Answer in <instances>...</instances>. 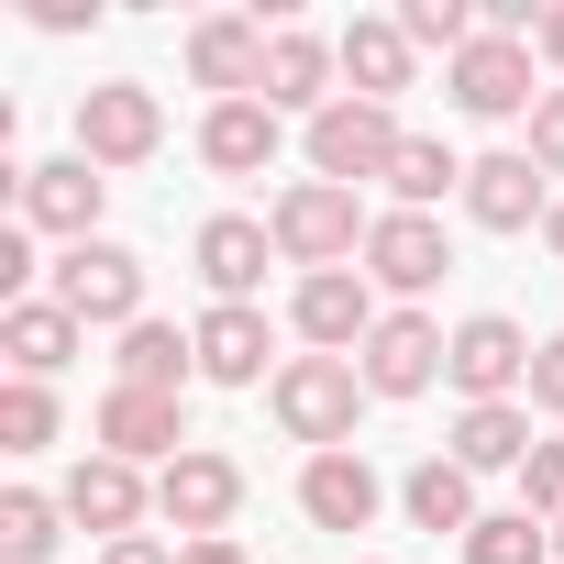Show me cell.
I'll list each match as a JSON object with an SVG mask.
<instances>
[{"mask_svg":"<svg viewBox=\"0 0 564 564\" xmlns=\"http://www.w3.org/2000/svg\"><path fill=\"white\" fill-rule=\"evenodd\" d=\"M45 300L56 311H78V322H144V254H122V243H67L56 265H45Z\"/></svg>","mask_w":564,"mask_h":564,"instance_id":"3957f363","label":"cell"},{"mask_svg":"<svg viewBox=\"0 0 564 564\" xmlns=\"http://www.w3.org/2000/svg\"><path fill=\"white\" fill-rule=\"evenodd\" d=\"M443 355H454V333H443V322H421V311H388V322L366 333L355 377H366V399H421V388L443 377Z\"/></svg>","mask_w":564,"mask_h":564,"instance_id":"ba28073f","label":"cell"},{"mask_svg":"<svg viewBox=\"0 0 564 564\" xmlns=\"http://www.w3.org/2000/svg\"><path fill=\"white\" fill-rule=\"evenodd\" d=\"M443 188H465V166H454L432 133H410V144H399V166H388V199H399V210H432Z\"/></svg>","mask_w":564,"mask_h":564,"instance_id":"4316f807","label":"cell"},{"mask_svg":"<svg viewBox=\"0 0 564 564\" xmlns=\"http://www.w3.org/2000/svg\"><path fill=\"white\" fill-rule=\"evenodd\" d=\"M100 166L89 155H56V166H23V232H67V243H100Z\"/></svg>","mask_w":564,"mask_h":564,"instance_id":"9a60e30c","label":"cell"},{"mask_svg":"<svg viewBox=\"0 0 564 564\" xmlns=\"http://www.w3.org/2000/svg\"><path fill=\"white\" fill-rule=\"evenodd\" d=\"M144 465H122V454H89L78 476H67V520H89V531H111V542H133V520H144Z\"/></svg>","mask_w":564,"mask_h":564,"instance_id":"ac0fdd59","label":"cell"},{"mask_svg":"<svg viewBox=\"0 0 564 564\" xmlns=\"http://www.w3.org/2000/svg\"><path fill=\"white\" fill-rule=\"evenodd\" d=\"M333 67H344V45H322L311 23H276V34H265V111H311V122H322V111L344 100Z\"/></svg>","mask_w":564,"mask_h":564,"instance_id":"7c38bea8","label":"cell"},{"mask_svg":"<svg viewBox=\"0 0 564 564\" xmlns=\"http://www.w3.org/2000/svg\"><path fill=\"white\" fill-rule=\"evenodd\" d=\"M553 564H564V520H553Z\"/></svg>","mask_w":564,"mask_h":564,"instance_id":"ab89813d","label":"cell"},{"mask_svg":"<svg viewBox=\"0 0 564 564\" xmlns=\"http://www.w3.org/2000/svg\"><path fill=\"white\" fill-rule=\"evenodd\" d=\"M344 78H355V100L410 89V34L399 23H344Z\"/></svg>","mask_w":564,"mask_h":564,"instance_id":"484cf974","label":"cell"},{"mask_svg":"<svg viewBox=\"0 0 564 564\" xmlns=\"http://www.w3.org/2000/svg\"><path fill=\"white\" fill-rule=\"evenodd\" d=\"M56 520H67V498L12 487V498H0V553H12V564H45V553H56Z\"/></svg>","mask_w":564,"mask_h":564,"instance_id":"f1b7e54d","label":"cell"},{"mask_svg":"<svg viewBox=\"0 0 564 564\" xmlns=\"http://www.w3.org/2000/svg\"><path fill=\"white\" fill-rule=\"evenodd\" d=\"M454 465H465V476H509V465H531V410H520V399L465 410V421H454Z\"/></svg>","mask_w":564,"mask_h":564,"instance_id":"cb8c5ba5","label":"cell"},{"mask_svg":"<svg viewBox=\"0 0 564 564\" xmlns=\"http://www.w3.org/2000/svg\"><path fill=\"white\" fill-rule=\"evenodd\" d=\"M531 410H553V421H564V333L531 355Z\"/></svg>","mask_w":564,"mask_h":564,"instance_id":"836d02e7","label":"cell"},{"mask_svg":"<svg viewBox=\"0 0 564 564\" xmlns=\"http://www.w3.org/2000/svg\"><path fill=\"white\" fill-rule=\"evenodd\" d=\"M100 454H122V465H177L188 454V432H177V399H155V388H111L100 399Z\"/></svg>","mask_w":564,"mask_h":564,"instance_id":"e0dca14e","label":"cell"},{"mask_svg":"<svg viewBox=\"0 0 564 564\" xmlns=\"http://www.w3.org/2000/svg\"><path fill=\"white\" fill-rule=\"evenodd\" d=\"M155 509H166L188 542H210V531L243 509V465H232V454H210V443H188V454L155 476Z\"/></svg>","mask_w":564,"mask_h":564,"instance_id":"30bf717a","label":"cell"},{"mask_svg":"<svg viewBox=\"0 0 564 564\" xmlns=\"http://www.w3.org/2000/svg\"><path fill=\"white\" fill-rule=\"evenodd\" d=\"M0 289H12V300H34V232H23V221L0 232Z\"/></svg>","mask_w":564,"mask_h":564,"instance_id":"e575fe53","label":"cell"},{"mask_svg":"<svg viewBox=\"0 0 564 564\" xmlns=\"http://www.w3.org/2000/svg\"><path fill=\"white\" fill-rule=\"evenodd\" d=\"M100 564H177V553H166V542H155V531H133V542H111V553H100Z\"/></svg>","mask_w":564,"mask_h":564,"instance_id":"d590c367","label":"cell"},{"mask_svg":"<svg viewBox=\"0 0 564 564\" xmlns=\"http://www.w3.org/2000/svg\"><path fill=\"white\" fill-rule=\"evenodd\" d=\"M265 311H199V377L210 388H254L265 377Z\"/></svg>","mask_w":564,"mask_h":564,"instance_id":"7402d4cb","label":"cell"},{"mask_svg":"<svg viewBox=\"0 0 564 564\" xmlns=\"http://www.w3.org/2000/svg\"><path fill=\"white\" fill-rule=\"evenodd\" d=\"M531 333L509 322V311H476V322H454V355H443V377L465 388V410H498L509 388H531Z\"/></svg>","mask_w":564,"mask_h":564,"instance_id":"5b68a950","label":"cell"},{"mask_svg":"<svg viewBox=\"0 0 564 564\" xmlns=\"http://www.w3.org/2000/svg\"><path fill=\"white\" fill-rule=\"evenodd\" d=\"M188 254H199V276H210V311H254V289H265V254H276V232H265V221H243V210H210Z\"/></svg>","mask_w":564,"mask_h":564,"instance_id":"8fae6325","label":"cell"},{"mask_svg":"<svg viewBox=\"0 0 564 564\" xmlns=\"http://www.w3.org/2000/svg\"><path fill=\"white\" fill-rule=\"evenodd\" d=\"M0 443H12V454H45V443H56V388H45V377H12V388H0Z\"/></svg>","mask_w":564,"mask_h":564,"instance_id":"f546056e","label":"cell"},{"mask_svg":"<svg viewBox=\"0 0 564 564\" xmlns=\"http://www.w3.org/2000/svg\"><path fill=\"white\" fill-rule=\"evenodd\" d=\"M399 144H410V133H399V111L344 89V100L311 122V177H333V188H355V177H388V166H399Z\"/></svg>","mask_w":564,"mask_h":564,"instance_id":"277c9868","label":"cell"},{"mask_svg":"<svg viewBox=\"0 0 564 564\" xmlns=\"http://www.w3.org/2000/svg\"><path fill=\"white\" fill-rule=\"evenodd\" d=\"M542 243H553V254H564V199H553V221H542Z\"/></svg>","mask_w":564,"mask_h":564,"instance_id":"f35d334b","label":"cell"},{"mask_svg":"<svg viewBox=\"0 0 564 564\" xmlns=\"http://www.w3.org/2000/svg\"><path fill=\"white\" fill-rule=\"evenodd\" d=\"M520 509H531V520H564V443H531V465H520Z\"/></svg>","mask_w":564,"mask_h":564,"instance_id":"1f68e13d","label":"cell"},{"mask_svg":"<svg viewBox=\"0 0 564 564\" xmlns=\"http://www.w3.org/2000/svg\"><path fill=\"white\" fill-rule=\"evenodd\" d=\"M155 144H166V111H155L144 78H111V89L78 100V155H89V166H144Z\"/></svg>","mask_w":564,"mask_h":564,"instance_id":"52a82bcc","label":"cell"},{"mask_svg":"<svg viewBox=\"0 0 564 564\" xmlns=\"http://www.w3.org/2000/svg\"><path fill=\"white\" fill-rule=\"evenodd\" d=\"M553 553V531L531 520V509H487L476 531H465V564H542Z\"/></svg>","mask_w":564,"mask_h":564,"instance_id":"83f0119b","label":"cell"},{"mask_svg":"<svg viewBox=\"0 0 564 564\" xmlns=\"http://www.w3.org/2000/svg\"><path fill=\"white\" fill-rule=\"evenodd\" d=\"M199 155H210L221 177H265V166H276V111H265V100H210Z\"/></svg>","mask_w":564,"mask_h":564,"instance_id":"44dd1931","label":"cell"},{"mask_svg":"<svg viewBox=\"0 0 564 564\" xmlns=\"http://www.w3.org/2000/svg\"><path fill=\"white\" fill-rule=\"evenodd\" d=\"M265 399H276V421H289V443H322V454H344L366 377H355V355H289Z\"/></svg>","mask_w":564,"mask_h":564,"instance_id":"7a4b0ae2","label":"cell"},{"mask_svg":"<svg viewBox=\"0 0 564 564\" xmlns=\"http://www.w3.org/2000/svg\"><path fill=\"white\" fill-rule=\"evenodd\" d=\"M265 232H276V254H289V265H311V276H333L344 254H366V210H355V188H333V177H300L289 199H276L265 210Z\"/></svg>","mask_w":564,"mask_h":564,"instance_id":"6da1fadb","label":"cell"},{"mask_svg":"<svg viewBox=\"0 0 564 564\" xmlns=\"http://www.w3.org/2000/svg\"><path fill=\"white\" fill-rule=\"evenodd\" d=\"M454 111H476V122H520V111H542V89H531V45L476 34V45L454 56Z\"/></svg>","mask_w":564,"mask_h":564,"instance_id":"9c48e42d","label":"cell"},{"mask_svg":"<svg viewBox=\"0 0 564 564\" xmlns=\"http://www.w3.org/2000/svg\"><path fill=\"white\" fill-rule=\"evenodd\" d=\"M399 509H410L421 531H476V520H487V509H476V476H465L454 454H421L410 487H399Z\"/></svg>","mask_w":564,"mask_h":564,"instance_id":"d4e9b609","label":"cell"},{"mask_svg":"<svg viewBox=\"0 0 564 564\" xmlns=\"http://www.w3.org/2000/svg\"><path fill=\"white\" fill-rule=\"evenodd\" d=\"M289 322H300L311 355H366V333H377L388 311H377V276H366V265H333V276H300Z\"/></svg>","mask_w":564,"mask_h":564,"instance_id":"8992f818","label":"cell"},{"mask_svg":"<svg viewBox=\"0 0 564 564\" xmlns=\"http://www.w3.org/2000/svg\"><path fill=\"white\" fill-rule=\"evenodd\" d=\"M300 509H311L322 531H366V520L388 509V487H377V465H366V454H311V476H300Z\"/></svg>","mask_w":564,"mask_h":564,"instance_id":"d6986e66","label":"cell"},{"mask_svg":"<svg viewBox=\"0 0 564 564\" xmlns=\"http://www.w3.org/2000/svg\"><path fill=\"white\" fill-rule=\"evenodd\" d=\"M531 45H542V56L564 67V0H553V12H542V34H531Z\"/></svg>","mask_w":564,"mask_h":564,"instance_id":"74e56055","label":"cell"},{"mask_svg":"<svg viewBox=\"0 0 564 564\" xmlns=\"http://www.w3.org/2000/svg\"><path fill=\"white\" fill-rule=\"evenodd\" d=\"M78 311H56V300H12L0 311V355H12V377H56L67 355H78Z\"/></svg>","mask_w":564,"mask_h":564,"instance_id":"ffe728a7","label":"cell"},{"mask_svg":"<svg viewBox=\"0 0 564 564\" xmlns=\"http://www.w3.org/2000/svg\"><path fill=\"white\" fill-rule=\"evenodd\" d=\"M177 564H243V542H232V531H210V542H177Z\"/></svg>","mask_w":564,"mask_h":564,"instance_id":"8d00e7d4","label":"cell"},{"mask_svg":"<svg viewBox=\"0 0 564 564\" xmlns=\"http://www.w3.org/2000/svg\"><path fill=\"white\" fill-rule=\"evenodd\" d=\"M188 377H199V333H177V322H133V333H122V388L177 399Z\"/></svg>","mask_w":564,"mask_h":564,"instance_id":"603a6c76","label":"cell"},{"mask_svg":"<svg viewBox=\"0 0 564 564\" xmlns=\"http://www.w3.org/2000/svg\"><path fill=\"white\" fill-rule=\"evenodd\" d=\"M531 166L564 177V89H542V111H531Z\"/></svg>","mask_w":564,"mask_h":564,"instance_id":"d6a6232c","label":"cell"},{"mask_svg":"<svg viewBox=\"0 0 564 564\" xmlns=\"http://www.w3.org/2000/svg\"><path fill=\"white\" fill-rule=\"evenodd\" d=\"M399 34H410V45H443V56H465V45L487 34V12H465V0H410V12H399Z\"/></svg>","mask_w":564,"mask_h":564,"instance_id":"4dcf8cb0","label":"cell"},{"mask_svg":"<svg viewBox=\"0 0 564 564\" xmlns=\"http://www.w3.org/2000/svg\"><path fill=\"white\" fill-rule=\"evenodd\" d=\"M465 210H476L487 232H531V221H553L531 155H476V166H465Z\"/></svg>","mask_w":564,"mask_h":564,"instance_id":"2e32d148","label":"cell"},{"mask_svg":"<svg viewBox=\"0 0 564 564\" xmlns=\"http://www.w3.org/2000/svg\"><path fill=\"white\" fill-rule=\"evenodd\" d=\"M443 265H454V243H443L432 210H388V221L366 232V276H377V289H399V300L443 289Z\"/></svg>","mask_w":564,"mask_h":564,"instance_id":"4fadbf2b","label":"cell"},{"mask_svg":"<svg viewBox=\"0 0 564 564\" xmlns=\"http://www.w3.org/2000/svg\"><path fill=\"white\" fill-rule=\"evenodd\" d=\"M188 78L221 100H265V23H243V12L188 23Z\"/></svg>","mask_w":564,"mask_h":564,"instance_id":"5bb4252c","label":"cell"}]
</instances>
